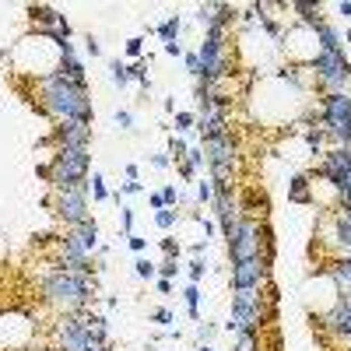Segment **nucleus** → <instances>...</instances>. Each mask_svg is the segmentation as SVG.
<instances>
[{
  "instance_id": "f257e3e1",
  "label": "nucleus",
  "mask_w": 351,
  "mask_h": 351,
  "mask_svg": "<svg viewBox=\"0 0 351 351\" xmlns=\"http://www.w3.org/2000/svg\"><path fill=\"white\" fill-rule=\"evenodd\" d=\"M42 102H46V109H49L60 123H67V120L91 123L88 91L77 88V84H70L67 77H60V74H46V77H42Z\"/></svg>"
},
{
  "instance_id": "f03ea898",
  "label": "nucleus",
  "mask_w": 351,
  "mask_h": 351,
  "mask_svg": "<svg viewBox=\"0 0 351 351\" xmlns=\"http://www.w3.org/2000/svg\"><path fill=\"white\" fill-rule=\"evenodd\" d=\"M42 295H46L49 302L64 306V309H77V306H84V298L91 295V284H88V278H81V274H70L64 267H57V271H49L46 281H42Z\"/></svg>"
},
{
  "instance_id": "7ed1b4c3",
  "label": "nucleus",
  "mask_w": 351,
  "mask_h": 351,
  "mask_svg": "<svg viewBox=\"0 0 351 351\" xmlns=\"http://www.w3.org/2000/svg\"><path fill=\"white\" fill-rule=\"evenodd\" d=\"M60 341H64V351H106V320L102 316L64 320Z\"/></svg>"
},
{
  "instance_id": "20e7f679",
  "label": "nucleus",
  "mask_w": 351,
  "mask_h": 351,
  "mask_svg": "<svg viewBox=\"0 0 351 351\" xmlns=\"http://www.w3.org/2000/svg\"><path fill=\"white\" fill-rule=\"evenodd\" d=\"M46 176H49V183L57 190L84 183V176H88V147H60Z\"/></svg>"
},
{
  "instance_id": "39448f33",
  "label": "nucleus",
  "mask_w": 351,
  "mask_h": 351,
  "mask_svg": "<svg viewBox=\"0 0 351 351\" xmlns=\"http://www.w3.org/2000/svg\"><path fill=\"white\" fill-rule=\"evenodd\" d=\"M323 113H327V127L344 140V147H351V98L341 91H330L323 98Z\"/></svg>"
},
{
  "instance_id": "423d86ee",
  "label": "nucleus",
  "mask_w": 351,
  "mask_h": 351,
  "mask_svg": "<svg viewBox=\"0 0 351 351\" xmlns=\"http://www.w3.org/2000/svg\"><path fill=\"white\" fill-rule=\"evenodd\" d=\"M57 214H60L64 221H70L74 228H77V225H84V221H91V218H88V197H84V183L57 190Z\"/></svg>"
},
{
  "instance_id": "0eeeda50",
  "label": "nucleus",
  "mask_w": 351,
  "mask_h": 351,
  "mask_svg": "<svg viewBox=\"0 0 351 351\" xmlns=\"http://www.w3.org/2000/svg\"><path fill=\"white\" fill-rule=\"evenodd\" d=\"M208 162H211V169H214V179L218 183H228V176L235 169V147H232L228 134L208 140Z\"/></svg>"
},
{
  "instance_id": "6e6552de",
  "label": "nucleus",
  "mask_w": 351,
  "mask_h": 351,
  "mask_svg": "<svg viewBox=\"0 0 351 351\" xmlns=\"http://www.w3.org/2000/svg\"><path fill=\"white\" fill-rule=\"evenodd\" d=\"M197 57H200V77H204V81H214V77L225 74V60H221V28H211Z\"/></svg>"
},
{
  "instance_id": "1a4fd4ad",
  "label": "nucleus",
  "mask_w": 351,
  "mask_h": 351,
  "mask_svg": "<svg viewBox=\"0 0 351 351\" xmlns=\"http://www.w3.org/2000/svg\"><path fill=\"white\" fill-rule=\"evenodd\" d=\"M228 249H232V264H239V260H257V257H260V228H257L253 221H242L239 232H235V239L228 242Z\"/></svg>"
},
{
  "instance_id": "9d476101",
  "label": "nucleus",
  "mask_w": 351,
  "mask_h": 351,
  "mask_svg": "<svg viewBox=\"0 0 351 351\" xmlns=\"http://www.w3.org/2000/svg\"><path fill=\"white\" fill-rule=\"evenodd\" d=\"M313 67L320 70V77H323L327 84H334V88H337V84H344V81H348V74H351L348 60H344L341 53H323V49H320V57L313 60Z\"/></svg>"
},
{
  "instance_id": "9b49d317",
  "label": "nucleus",
  "mask_w": 351,
  "mask_h": 351,
  "mask_svg": "<svg viewBox=\"0 0 351 351\" xmlns=\"http://www.w3.org/2000/svg\"><path fill=\"white\" fill-rule=\"evenodd\" d=\"M267 278V267H264V257L257 260H239L232 264V284L235 288H260Z\"/></svg>"
},
{
  "instance_id": "f8f14e48",
  "label": "nucleus",
  "mask_w": 351,
  "mask_h": 351,
  "mask_svg": "<svg viewBox=\"0 0 351 351\" xmlns=\"http://www.w3.org/2000/svg\"><path fill=\"white\" fill-rule=\"evenodd\" d=\"M57 140H60V147H88L91 144V123L67 120V123L57 127Z\"/></svg>"
},
{
  "instance_id": "ddd939ff",
  "label": "nucleus",
  "mask_w": 351,
  "mask_h": 351,
  "mask_svg": "<svg viewBox=\"0 0 351 351\" xmlns=\"http://www.w3.org/2000/svg\"><path fill=\"white\" fill-rule=\"evenodd\" d=\"M348 172H351V147H334V151L327 155V162H323V176H327L334 186H341Z\"/></svg>"
},
{
  "instance_id": "4468645a",
  "label": "nucleus",
  "mask_w": 351,
  "mask_h": 351,
  "mask_svg": "<svg viewBox=\"0 0 351 351\" xmlns=\"http://www.w3.org/2000/svg\"><path fill=\"white\" fill-rule=\"evenodd\" d=\"M228 14H232V7H225V4H200L197 21L208 25V32H211V28H221V25L228 21Z\"/></svg>"
},
{
  "instance_id": "2eb2a0df",
  "label": "nucleus",
  "mask_w": 351,
  "mask_h": 351,
  "mask_svg": "<svg viewBox=\"0 0 351 351\" xmlns=\"http://www.w3.org/2000/svg\"><path fill=\"white\" fill-rule=\"evenodd\" d=\"M327 323H330L337 334H348V337H351V302H348V298H341V302H337V309L327 316Z\"/></svg>"
},
{
  "instance_id": "dca6fc26",
  "label": "nucleus",
  "mask_w": 351,
  "mask_h": 351,
  "mask_svg": "<svg viewBox=\"0 0 351 351\" xmlns=\"http://www.w3.org/2000/svg\"><path fill=\"white\" fill-rule=\"evenodd\" d=\"M74 239L81 242V249H84V253L98 249V225H95V221H84V225H77V228H74Z\"/></svg>"
},
{
  "instance_id": "f3484780",
  "label": "nucleus",
  "mask_w": 351,
  "mask_h": 351,
  "mask_svg": "<svg viewBox=\"0 0 351 351\" xmlns=\"http://www.w3.org/2000/svg\"><path fill=\"white\" fill-rule=\"evenodd\" d=\"M60 77H67L70 84H77V88H84V67L74 60V57H64V64H60V70H57Z\"/></svg>"
},
{
  "instance_id": "a211bd4d",
  "label": "nucleus",
  "mask_w": 351,
  "mask_h": 351,
  "mask_svg": "<svg viewBox=\"0 0 351 351\" xmlns=\"http://www.w3.org/2000/svg\"><path fill=\"white\" fill-rule=\"evenodd\" d=\"M316 35H320V46H323V53H341V39H337V32H334L330 25L316 21Z\"/></svg>"
},
{
  "instance_id": "6ab92c4d",
  "label": "nucleus",
  "mask_w": 351,
  "mask_h": 351,
  "mask_svg": "<svg viewBox=\"0 0 351 351\" xmlns=\"http://www.w3.org/2000/svg\"><path fill=\"white\" fill-rule=\"evenodd\" d=\"M158 35L165 39V42H176V35H179V18L172 14V18H165L162 25H158Z\"/></svg>"
},
{
  "instance_id": "aec40b11",
  "label": "nucleus",
  "mask_w": 351,
  "mask_h": 351,
  "mask_svg": "<svg viewBox=\"0 0 351 351\" xmlns=\"http://www.w3.org/2000/svg\"><path fill=\"white\" fill-rule=\"evenodd\" d=\"M235 337V351H257V330H239Z\"/></svg>"
},
{
  "instance_id": "412c9836",
  "label": "nucleus",
  "mask_w": 351,
  "mask_h": 351,
  "mask_svg": "<svg viewBox=\"0 0 351 351\" xmlns=\"http://www.w3.org/2000/svg\"><path fill=\"white\" fill-rule=\"evenodd\" d=\"M91 197H95V200H106V197H109V190H106V179H102V172H91Z\"/></svg>"
},
{
  "instance_id": "4be33fe9",
  "label": "nucleus",
  "mask_w": 351,
  "mask_h": 351,
  "mask_svg": "<svg viewBox=\"0 0 351 351\" xmlns=\"http://www.w3.org/2000/svg\"><path fill=\"white\" fill-rule=\"evenodd\" d=\"M288 197H291L295 204H306V200H309V193H306V179H302V176L291 179V193H288Z\"/></svg>"
},
{
  "instance_id": "5701e85b",
  "label": "nucleus",
  "mask_w": 351,
  "mask_h": 351,
  "mask_svg": "<svg viewBox=\"0 0 351 351\" xmlns=\"http://www.w3.org/2000/svg\"><path fill=\"white\" fill-rule=\"evenodd\" d=\"M334 278H337V284H344V288L351 291V260H344V264L334 267Z\"/></svg>"
},
{
  "instance_id": "b1692460",
  "label": "nucleus",
  "mask_w": 351,
  "mask_h": 351,
  "mask_svg": "<svg viewBox=\"0 0 351 351\" xmlns=\"http://www.w3.org/2000/svg\"><path fill=\"white\" fill-rule=\"evenodd\" d=\"M109 70H113V81H116V84H127V81H130V67H127V64L113 60V64H109Z\"/></svg>"
},
{
  "instance_id": "393cba45",
  "label": "nucleus",
  "mask_w": 351,
  "mask_h": 351,
  "mask_svg": "<svg viewBox=\"0 0 351 351\" xmlns=\"http://www.w3.org/2000/svg\"><path fill=\"white\" fill-rule=\"evenodd\" d=\"M183 295H186V306H190V316L197 320V316H200V313H197V302H200V291H197V284H190V288H186Z\"/></svg>"
},
{
  "instance_id": "a878e982",
  "label": "nucleus",
  "mask_w": 351,
  "mask_h": 351,
  "mask_svg": "<svg viewBox=\"0 0 351 351\" xmlns=\"http://www.w3.org/2000/svg\"><path fill=\"white\" fill-rule=\"evenodd\" d=\"M155 221H158V228H172V225H176V211L162 208L158 214H155Z\"/></svg>"
},
{
  "instance_id": "bb28decb",
  "label": "nucleus",
  "mask_w": 351,
  "mask_h": 351,
  "mask_svg": "<svg viewBox=\"0 0 351 351\" xmlns=\"http://www.w3.org/2000/svg\"><path fill=\"white\" fill-rule=\"evenodd\" d=\"M204 271H208V264H204V260H200V257H197V260H193V264H190V281H193V284H197V281L204 278Z\"/></svg>"
},
{
  "instance_id": "cd10ccee",
  "label": "nucleus",
  "mask_w": 351,
  "mask_h": 351,
  "mask_svg": "<svg viewBox=\"0 0 351 351\" xmlns=\"http://www.w3.org/2000/svg\"><path fill=\"white\" fill-rule=\"evenodd\" d=\"M134 267H137V274H140V278H155V264H151V260H144V257H140Z\"/></svg>"
},
{
  "instance_id": "c85d7f7f",
  "label": "nucleus",
  "mask_w": 351,
  "mask_h": 351,
  "mask_svg": "<svg viewBox=\"0 0 351 351\" xmlns=\"http://www.w3.org/2000/svg\"><path fill=\"white\" fill-rule=\"evenodd\" d=\"M193 127V113H176V130H190Z\"/></svg>"
},
{
  "instance_id": "c756f323",
  "label": "nucleus",
  "mask_w": 351,
  "mask_h": 351,
  "mask_svg": "<svg viewBox=\"0 0 351 351\" xmlns=\"http://www.w3.org/2000/svg\"><path fill=\"white\" fill-rule=\"evenodd\" d=\"M162 200H165V208L176 204V200H179V190H176V186H165V190H162Z\"/></svg>"
},
{
  "instance_id": "7c9ffc66",
  "label": "nucleus",
  "mask_w": 351,
  "mask_h": 351,
  "mask_svg": "<svg viewBox=\"0 0 351 351\" xmlns=\"http://www.w3.org/2000/svg\"><path fill=\"white\" fill-rule=\"evenodd\" d=\"M176 271H179V267H176V257H169V260L162 264V278L169 281V278H172V274H176Z\"/></svg>"
},
{
  "instance_id": "2f4dec72",
  "label": "nucleus",
  "mask_w": 351,
  "mask_h": 351,
  "mask_svg": "<svg viewBox=\"0 0 351 351\" xmlns=\"http://www.w3.org/2000/svg\"><path fill=\"white\" fill-rule=\"evenodd\" d=\"M186 67H190V74L200 77V57H197V53H186Z\"/></svg>"
},
{
  "instance_id": "473e14b6",
  "label": "nucleus",
  "mask_w": 351,
  "mask_h": 351,
  "mask_svg": "<svg viewBox=\"0 0 351 351\" xmlns=\"http://www.w3.org/2000/svg\"><path fill=\"white\" fill-rule=\"evenodd\" d=\"M116 123H120L123 130H130V123H134V116H130L127 109H120V113H116Z\"/></svg>"
},
{
  "instance_id": "72a5a7b5",
  "label": "nucleus",
  "mask_w": 351,
  "mask_h": 351,
  "mask_svg": "<svg viewBox=\"0 0 351 351\" xmlns=\"http://www.w3.org/2000/svg\"><path fill=\"white\" fill-rule=\"evenodd\" d=\"M151 320H155V323H172V313H169V309H155Z\"/></svg>"
},
{
  "instance_id": "f704fd0d",
  "label": "nucleus",
  "mask_w": 351,
  "mask_h": 351,
  "mask_svg": "<svg viewBox=\"0 0 351 351\" xmlns=\"http://www.w3.org/2000/svg\"><path fill=\"white\" fill-rule=\"evenodd\" d=\"M197 200H200V204L211 200V183H200V186H197Z\"/></svg>"
},
{
  "instance_id": "c9c22d12",
  "label": "nucleus",
  "mask_w": 351,
  "mask_h": 351,
  "mask_svg": "<svg viewBox=\"0 0 351 351\" xmlns=\"http://www.w3.org/2000/svg\"><path fill=\"white\" fill-rule=\"evenodd\" d=\"M123 228H127V235H134L130 228H134V211L130 208H123Z\"/></svg>"
},
{
  "instance_id": "e433bc0d",
  "label": "nucleus",
  "mask_w": 351,
  "mask_h": 351,
  "mask_svg": "<svg viewBox=\"0 0 351 351\" xmlns=\"http://www.w3.org/2000/svg\"><path fill=\"white\" fill-rule=\"evenodd\" d=\"M337 190L344 193V204H351V172H348V176H344V183H341Z\"/></svg>"
},
{
  "instance_id": "4c0bfd02",
  "label": "nucleus",
  "mask_w": 351,
  "mask_h": 351,
  "mask_svg": "<svg viewBox=\"0 0 351 351\" xmlns=\"http://www.w3.org/2000/svg\"><path fill=\"white\" fill-rule=\"evenodd\" d=\"M140 190H144V186H140L137 179H127V183H123V193H140Z\"/></svg>"
},
{
  "instance_id": "58836bf2",
  "label": "nucleus",
  "mask_w": 351,
  "mask_h": 351,
  "mask_svg": "<svg viewBox=\"0 0 351 351\" xmlns=\"http://www.w3.org/2000/svg\"><path fill=\"white\" fill-rule=\"evenodd\" d=\"M140 42H144V39H130V42H127V53H130V57H140Z\"/></svg>"
},
{
  "instance_id": "ea45409f",
  "label": "nucleus",
  "mask_w": 351,
  "mask_h": 351,
  "mask_svg": "<svg viewBox=\"0 0 351 351\" xmlns=\"http://www.w3.org/2000/svg\"><path fill=\"white\" fill-rule=\"evenodd\" d=\"M211 337H214V327H211V323H200V344L211 341Z\"/></svg>"
},
{
  "instance_id": "a19ab883",
  "label": "nucleus",
  "mask_w": 351,
  "mask_h": 351,
  "mask_svg": "<svg viewBox=\"0 0 351 351\" xmlns=\"http://www.w3.org/2000/svg\"><path fill=\"white\" fill-rule=\"evenodd\" d=\"M165 53H169V57H183V46H179V42H165Z\"/></svg>"
},
{
  "instance_id": "79ce46f5",
  "label": "nucleus",
  "mask_w": 351,
  "mask_h": 351,
  "mask_svg": "<svg viewBox=\"0 0 351 351\" xmlns=\"http://www.w3.org/2000/svg\"><path fill=\"white\" fill-rule=\"evenodd\" d=\"M162 249H165V253H169V257H176V253H179V246H176V242H172V239H162Z\"/></svg>"
},
{
  "instance_id": "37998d69",
  "label": "nucleus",
  "mask_w": 351,
  "mask_h": 351,
  "mask_svg": "<svg viewBox=\"0 0 351 351\" xmlns=\"http://www.w3.org/2000/svg\"><path fill=\"white\" fill-rule=\"evenodd\" d=\"M127 239H130V249L134 253H144V239H137V235H127Z\"/></svg>"
},
{
  "instance_id": "c03bdc74",
  "label": "nucleus",
  "mask_w": 351,
  "mask_h": 351,
  "mask_svg": "<svg viewBox=\"0 0 351 351\" xmlns=\"http://www.w3.org/2000/svg\"><path fill=\"white\" fill-rule=\"evenodd\" d=\"M151 208H155V211H162V208H165V200H162V193H151Z\"/></svg>"
},
{
  "instance_id": "a18cd8bd",
  "label": "nucleus",
  "mask_w": 351,
  "mask_h": 351,
  "mask_svg": "<svg viewBox=\"0 0 351 351\" xmlns=\"http://www.w3.org/2000/svg\"><path fill=\"white\" fill-rule=\"evenodd\" d=\"M158 291H162V295H169V291H172V281H165V278H158Z\"/></svg>"
},
{
  "instance_id": "49530a36",
  "label": "nucleus",
  "mask_w": 351,
  "mask_h": 351,
  "mask_svg": "<svg viewBox=\"0 0 351 351\" xmlns=\"http://www.w3.org/2000/svg\"><path fill=\"white\" fill-rule=\"evenodd\" d=\"M88 53H91V57H98V53H102V46H98L95 39H88Z\"/></svg>"
},
{
  "instance_id": "de8ad7c7",
  "label": "nucleus",
  "mask_w": 351,
  "mask_h": 351,
  "mask_svg": "<svg viewBox=\"0 0 351 351\" xmlns=\"http://www.w3.org/2000/svg\"><path fill=\"white\" fill-rule=\"evenodd\" d=\"M341 14H344V18H351V4H341Z\"/></svg>"
},
{
  "instance_id": "09e8293b",
  "label": "nucleus",
  "mask_w": 351,
  "mask_h": 351,
  "mask_svg": "<svg viewBox=\"0 0 351 351\" xmlns=\"http://www.w3.org/2000/svg\"><path fill=\"white\" fill-rule=\"evenodd\" d=\"M200 351H214V348H211V344H200Z\"/></svg>"
},
{
  "instance_id": "8fccbe9b",
  "label": "nucleus",
  "mask_w": 351,
  "mask_h": 351,
  "mask_svg": "<svg viewBox=\"0 0 351 351\" xmlns=\"http://www.w3.org/2000/svg\"><path fill=\"white\" fill-rule=\"evenodd\" d=\"M348 39H351V32H348Z\"/></svg>"
}]
</instances>
